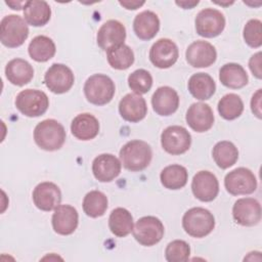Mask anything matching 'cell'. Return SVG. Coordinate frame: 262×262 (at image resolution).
<instances>
[{"mask_svg":"<svg viewBox=\"0 0 262 262\" xmlns=\"http://www.w3.org/2000/svg\"><path fill=\"white\" fill-rule=\"evenodd\" d=\"M132 231L134 238L140 245L150 247L158 244L163 238L165 228L159 218L155 216H144L137 220Z\"/></svg>","mask_w":262,"mask_h":262,"instance_id":"7","label":"cell"},{"mask_svg":"<svg viewBox=\"0 0 262 262\" xmlns=\"http://www.w3.org/2000/svg\"><path fill=\"white\" fill-rule=\"evenodd\" d=\"M126 29L122 23L116 19L106 20L98 30L96 40L98 46L106 51L112 47L124 44Z\"/></svg>","mask_w":262,"mask_h":262,"instance_id":"17","label":"cell"},{"mask_svg":"<svg viewBox=\"0 0 262 262\" xmlns=\"http://www.w3.org/2000/svg\"><path fill=\"white\" fill-rule=\"evenodd\" d=\"M5 3L7 4V5H9L10 7H11V9H14V10H20L21 8H24L25 7V5H26V3H27V1H25V2H13V1H11V2H9V1H5Z\"/></svg>","mask_w":262,"mask_h":262,"instance_id":"43","label":"cell"},{"mask_svg":"<svg viewBox=\"0 0 262 262\" xmlns=\"http://www.w3.org/2000/svg\"><path fill=\"white\" fill-rule=\"evenodd\" d=\"M177 45L170 39L162 38L156 41L149 50V60L159 69H168L178 59Z\"/></svg>","mask_w":262,"mask_h":262,"instance_id":"12","label":"cell"},{"mask_svg":"<svg viewBox=\"0 0 262 262\" xmlns=\"http://www.w3.org/2000/svg\"><path fill=\"white\" fill-rule=\"evenodd\" d=\"M29 54L32 59L38 62H45L52 58L55 54V44L47 36L40 35L33 38L28 47Z\"/></svg>","mask_w":262,"mask_h":262,"instance_id":"30","label":"cell"},{"mask_svg":"<svg viewBox=\"0 0 262 262\" xmlns=\"http://www.w3.org/2000/svg\"><path fill=\"white\" fill-rule=\"evenodd\" d=\"M182 227L185 232L192 237H205L214 229L215 218L209 210L194 207L184 213L182 217Z\"/></svg>","mask_w":262,"mask_h":262,"instance_id":"3","label":"cell"},{"mask_svg":"<svg viewBox=\"0 0 262 262\" xmlns=\"http://www.w3.org/2000/svg\"><path fill=\"white\" fill-rule=\"evenodd\" d=\"M25 20L33 27L46 25L51 16V8L46 1H27L24 7Z\"/></svg>","mask_w":262,"mask_h":262,"instance_id":"27","label":"cell"},{"mask_svg":"<svg viewBox=\"0 0 262 262\" xmlns=\"http://www.w3.org/2000/svg\"><path fill=\"white\" fill-rule=\"evenodd\" d=\"M161 144L168 154L181 155L189 149L191 136L182 126H169L161 134Z\"/></svg>","mask_w":262,"mask_h":262,"instance_id":"10","label":"cell"},{"mask_svg":"<svg viewBox=\"0 0 262 262\" xmlns=\"http://www.w3.org/2000/svg\"><path fill=\"white\" fill-rule=\"evenodd\" d=\"M15 106L27 117H40L47 111L49 99L46 93L41 90L25 89L16 95Z\"/></svg>","mask_w":262,"mask_h":262,"instance_id":"6","label":"cell"},{"mask_svg":"<svg viewBox=\"0 0 262 262\" xmlns=\"http://www.w3.org/2000/svg\"><path fill=\"white\" fill-rule=\"evenodd\" d=\"M190 94L199 100H207L216 90V84L213 78L206 73L193 74L187 83Z\"/></svg>","mask_w":262,"mask_h":262,"instance_id":"26","label":"cell"},{"mask_svg":"<svg viewBox=\"0 0 262 262\" xmlns=\"http://www.w3.org/2000/svg\"><path fill=\"white\" fill-rule=\"evenodd\" d=\"M71 131L77 139L91 140L95 138L99 132L98 120L91 114H80L72 121Z\"/></svg>","mask_w":262,"mask_h":262,"instance_id":"24","label":"cell"},{"mask_svg":"<svg viewBox=\"0 0 262 262\" xmlns=\"http://www.w3.org/2000/svg\"><path fill=\"white\" fill-rule=\"evenodd\" d=\"M161 183L168 189H180L187 183L188 173L181 165H170L165 167L160 174Z\"/></svg>","mask_w":262,"mask_h":262,"instance_id":"31","label":"cell"},{"mask_svg":"<svg viewBox=\"0 0 262 262\" xmlns=\"http://www.w3.org/2000/svg\"><path fill=\"white\" fill-rule=\"evenodd\" d=\"M106 57L110 66L115 70H127L134 62V53L126 44L115 46L106 50Z\"/></svg>","mask_w":262,"mask_h":262,"instance_id":"33","label":"cell"},{"mask_svg":"<svg viewBox=\"0 0 262 262\" xmlns=\"http://www.w3.org/2000/svg\"><path fill=\"white\" fill-rule=\"evenodd\" d=\"M122 163L112 154H101L92 162L94 177L100 182H110L121 173Z\"/></svg>","mask_w":262,"mask_h":262,"instance_id":"20","label":"cell"},{"mask_svg":"<svg viewBox=\"0 0 262 262\" xmlns=\"http://www.w3.org/2000/svg\"><path fill=\"white\" fill-rule=\"evenodd\" d=\"M116 87L113 80L102 74L90 76L84 84V94L87 100L95 105L108 103L115 94Z\"/></svg>","mask_w":262,"mask_h":262,"instance_id":"4","label":"cell"},{"mask_svg":"<svg viewBox=\"0 0 262 262\" xmlns=\"http://www.w3.org/2000/svg\"><path fill=\"white\" fill-rule=\"evenodd\" d=\"M185 57L189 66L193 68H207L215 62L217 52L211 43L198 40L187 47Z\"/></svg>","mask_w":262,"mask_h":262,"instance_id":"16","label":"cell"},{"mask_svg":"<svg viewBox=\"0 0 262 262\" xmlns=\"http://www.w3.org/2000/svg\"><path fill=\"white\" fill-rule=\"evenodd\" d=\"M249 68L253 75L257 79H261L262 77V72H261V52H257L249 60Z\"/></svg>","mask_w":262,"mask_h":262,"instance_id":"39","label":"cell"},{"mask_svg":"<svg viewBox=\"0 0 262 262\" xmlns=\"http://www.w3.org/2000/svg\"><path fill=\"white\" fill-rule=\"evenodd\" d=\"M79 215L76 208L70 205H59L51 218L54 231L60 235L72 234L78 226Z\"/></svg>","mask_w":262,"mask_h":262,"instance_id":"19","label":"cell"},{"mask_svg":"<svg viewBox=\"0 0 262 262\" xmlns=\"http://www.w3.org/2000/svg\"><path fill=\"white\" fill-rule=\"evenodd\" d=\"M108 227L118 237L127 236L133 230V217L125 208H116L108 217Z\"/></svg>","mask_w":262,"mask_h":262,"instance_id":"29","label":"cell"},{"mask_svg":"<svg viewBox=\"0 0 262 262\" xmlns=\"http://www.w3.org/2000/svg\"><path fill=\"white\" fill-rule=\"evenodd\" d=\"M128 85L134 93L141 95L150 90L152 86V77L146 70L139 69L129 75Z\"/></svg>","mask_w":262,"mask_h":262,"instance_id":"36","label":"cell"},{"mask_svg":"<svg viewBox=\"0 0 262 262\" xmlns=\"http://www.w3.org/2000/svg\"><path fill=\"white\" fill-rule=\"evenodd\" d=\"M119 113L125 121L137 123L147 114L145 99L136 93H128L119 102Z\"/></svg>","mask_w":262,"mask_h":262,"instance_id":"21","label":"cell"},{"mask_svg":"<svg viewBox=\"0 0 262 262\" xmlns=\"http://www.w3.org/2000/svg\"><path fill=\"white\" fill-rule=\"evenodd\" d=\"M119 3L122 6H124L126 9L134 10V9H137L140 6H142L144 4V1H140V2L139 1H120Z\"/></svg>","mask_w":262,"mask_h":262,"instance_id":"41","label":"cell"},{"mask_svg":"<svg viewBox=\"0 0 262 262\" xmlns=\"http://www.w3.org/2000/svg\"><path fill=\"white\" fill-rule=\"evenodd\" d=\"M251 110L257 118L261 119V89H258L257 92L252 96Z\"/></svg>","mask_w":262,"mask_h":262,"instance_id":"40","label":"cell"},{"mask_svg":"<svg viewBox=\"0 0 262 262\" xmlns=\"http://www.w3.org/2000/svg\"><path fill=\"white\" fill-rule=\"evenodd\" d=\"M185 120L193 131L202 133L212 128L214 124V114L209 104L195 102L187 110Z\"/></svg>","mask_w":262,"mask_h":262,"instance_id":"18","label":"cell"},{"mask_svg":"<svg viewBox=\"0 0 262 262\" xmlns=\"http://www.w3.org/2000/svg\"><path fill=\"white\" fill-rule=\"evenodd\" d=\"M66 136L63 126L53 119H46L38 123L34 130L36 144L48 151L59 149L66 141Z\"/></svg>","mask_w":262,"mask_h":262,"instance_id":"1","label":"cell"},{"mask_svg":"<svg viewBox=\"0 0 262 262\" xmlns=\"http://www.w3.org/2000/svg\"><path fill=\"white\" fill-rule=\"evenodd\" d=\"M234 221L243 226H254L261 220L260 203L253 198L238 199L232 207Z\"/></svg>","mask_w":262,"mask_h":262,"instance_id":"13","label":"cell"},{"mask_svg":"<svg viewBox=\"0 0 262 262\" xmlns=\"http://www.w3.org/2000/svg\"><path fill=\"white\" fill-rule=\"evenodd\" d=\"M151 105L158 115L171 116L179 106L178 93L169 86L159 87L151 96Z\"/></svg>","mask_w":262,"mask_h":262,"instance_id":"22","label":"cell"},{"mask_svg":"<svg viewBox=\"0 0 262 262\" xmlns=\"http://www.w3.org/2000/svg\"><path fill=\"white\" fill-rule=\"evenodd\" d=\"M195 31L205 38L219 36L225 28V17L221 11L214 8L202 9L195 16Z\"/></svg>","mask_w":262,"mask_h":262,"instance_id":"9","label":"cell"},{"mask_svg":"<svg viewBox=\"0 0 262 262\" xmlns=\"http://www.w3.org/2000/svg\"><path fill=\"white\" fill-rule=\"evenodd\" d=\"M133 30L139 39L148 41L158 34L160 30V19L158 15L150 10L141 11L134 18Z\"/></svg>","mask_w":262,"mask_h":262,"instance_id":"23","label":"cell"},{"mask_svg":"<svg viewBox=\"0 0 262 262\" xmlns=\"http://www.w3.org/2000/svg\"><path fill=\"white\" fill-rule=\"evenodd\" d=\"M189 255L190 247L182 239L172 241L165 250V257L169 262H185L189 259Z\"/></svg>","mask_w":262,"mask_h":262,"instance_id":"37","label":"cell"},{"mask_svg":"<svg viewBox=\"0 0 262 262\" xmlns=\"http://www.w3.org/2000/svg\"><path fill=\"white\" fill-rule=\"evenodd\" d=\"M191 190L198 200L212 202L219 192L218 179L210 171H200L192 178Z\"/></svg>","mask_w":262,"mask_h":262,"instance_id":"15","label":"cell"},{"mask_svg":"<svg viewBox=\"0 0 262 262\" xmlns=\"http://www.w3.org/2000/svg\"><path fill=\"white\" fill-rule=\"evenodd\" d=\"M245 42L253 48L262 45V23L259 19H250L244 27L243 32Z\"/></svg>","mask_w":262,"mask_h":262,"instance_id":"38","label":"cell"},{"mask_svg":"<svg viewBox=\"0 0 262 262\" xmlns=\"http://www.w3.org/2000/svg\"><path fill=\"white\" fill-rule=\"evenodd\" d=\"M218 113L225 120H234L238 118L244 111V102L242 98L234 93L224 95L218 102Z\"/></svg>","mask_w":262,"mask_h":262,"instance_id":"35","label":"cell"},{"mask_svg":"<svg viewBox=\"0 0 262 262\" xmlns=\"http://www.w3.org/2000/svg\"><path fill=\"white\" fill-rule=\"evenodd\" d=\"M5 76L11 84L24 86L33 79L34 70L27 60L23 58H14L6 64Z\"/></svg>","mask_w":262,"mask_h":262,"instance_id":"25","label":"cell"},{"mask_svg":"<svg viewBox=\"0 0 262 262\" xmlns=\"http://www.w3.org/2000/svg\"><path fill=\"white\" fill-rule=\"evenodd\" d=\"M152 151L149 144L142 140L128 141L120 150L121 163L129 171L144 170L150 163Z\"/></svg>","mask_w":262,"mask_h":262,"instance_id":"2","label":"cell"},{"mask_svg":"<svg viewBox=\"0 0 262 262\" xmlns=\"http://www.w3.org/2000/svg\"><path fill=\"white\" fill-rule=\"evenodd\" d=\"M75 77L72 70L62 63H53L45 73L44 83L55 94L68 92L74 85Z\"/></svg>","mask_w":262,"mask_h":262,"instance_id":"11","label":"cell"},{"mask_svg":"<svg viewBox=\"0 0 262 262\" xmlns=\"http://www.w3.org/2000/svg\"><path fill=\"white\" fill-rule=\"evenodd\" d=\"M107 209V198L99 190H91L84 196L83 210L84 213L91 217L97 218L102 216Z\"/></svg>","mask_w":262,"mask_h":262,"instance_id":"34","label":"cell"},{"mask_svg":"<svg viewBox=\"0 0 262 262\" xmlns=\"http://www.w3.org/2000/svg\"><path fill=\"white\" fill-rule=\"evenodd\" d=\"M219 80L225 87L239 89L248 84L249 78L246 70L241 64L229 62L220 69Z\"/></svg>","mask_w":262,"mask_h":262,"instance_id":"28","label":"cell"},{"mask_svg":"<svg viewBox=\"0 0 262 262\" xmlns=\"http://www.w3.org/2000/svg\"><path fill=\"white\" fill-rule=\"evenodd\" d=\"M176 4L177 5H179V6H181L182 8H184V9H190V8H193L195 5H198L199 4V1H192V2H190V1H176Z\"/></svg>","mask_w":262,"mask_h":262,"instance_id":"42","label":"cell"},{"mask_svg":"<svg viewBox=\"0 0 262 262\" xmlns=\"http://www.w3.org/2000/svg\"><path fill=\"white\" fill-rule=\"evenodd\" d=\"M33 202L35 206L45 212L55 210L61 202V192L59 187L49 181L39 183L33 190Z\"/></svg>","mask_w":262,"mask_h":262,"instance_id":"14","label":"cell"},{"mask_svg":"<svg viewBox=\"0 0 262 262\" xmlns=\"http://www.w3.org/2000/svg\"><path fill=\"white\" fill-rule=\"evenodd\" d=\"M29 36V28L25 19L16 14L4 16L0 23L1 43L9 48H15L24 44Z\"/></svg>","mask_w":262,"mask_h":262,"instance_id":"5","label":"cell"},{"mask_svg":"<svg viewBox=\"0 0 262 262\" xmlns=\"http://www.w3.org/2000/svg\"><path fill=\"white\" fill-rule=\"evenodd\" d=\"M212 156L219 168L227 169L236 163L238 159V150L232 142L223 140L214 145Z\"/></svg>","mask_w":262,"mask_h":262,"instance_id":"32","label":"cell"},{"mask_svg":"<svg viewBox=\"0 0 262 262\" xmlns=\"http://www.w3.org/2000/svg\"><path fill=\"white\" fill-rule=\"evenodd\" d=\"M224 186L232 195L250 194L257 188V179L250 169L239 167L226 174Z\"/></svg>","mask_w":262,"mask_h":262,"instance_id":"8","label":"cell"}]
</instances>
